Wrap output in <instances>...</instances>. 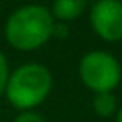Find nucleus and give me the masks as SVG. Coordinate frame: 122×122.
Wrapping results in <instances>:
<instances>
[{"label":"nucleus","mask_w":122,"mask_h":122,"mask_svg":"<svg viewBox=\"0 0 122 122\" xmlns=\"http://www.w3.org/2000/svg\"><path fill=\"white\" fill-rule=\"evenodd\" d=\"M52 13L45 5L27 4L15 9L4 25V38L7 45L20 52H32L43 47L54 34Z\"/></svg>","instance_id":"1"},{"label":"nucleus","mask_w":122,"mask_h":122,"mask_svg":"<svg viewBox=\"0 0 122 122\" xmlns=\"http://www.w3.org/2000/svg\"><path fill=\"white\" fill-rule=\"evenodd\" d=\"M54 88V76L49 66L41 63H25L18 68L11 70L7 86H5V99L18 111L36 110Z\"/></svg>","instance_id":"2"},{"label":"nucleus","mask_w":122,"mask_h":122,"mask_svg":"<svg viewBox=\"0 0 122 122\" xmlns=\"http://www.w3.org/2000/svg\"><path fill=\"white\" fill-rule=\"evenodd\" d=\"M79 79L93 93L113 92L122 79V66L113 54L92 50L79 61Z\"/></svg>","instance_id":"3"},{"label":"nucleus","mask_w":122,"mask_h":122,"mask_svg":"<svg viewBox=\"0 0 122 122\" xmlns=\"http://www.w3.org/2000/svg\"><path fill=\"white\" fill-rule=\"evenodd\" d=\"M90 25L101 40L115 43L122 40V4L118 0H97L90 9Z\"/></svg>","instance_id":"4"},{"label":"nucleus","mask_w":122,"mask_h":122,"mask_svg":"<svg viewBox=\"0 0 122 122\" xmlns=\"http://www.w3.org/2000/svg\"><path fill=\"white\" fill-rule=\"evenodd\" d=\"M86 5L88 0H54L49 9L56 22L70 23L83 15Z\"/></svg>","instance_id":"5"},{"label":"nucleus","mask_w":122,"mask_h":122,"mask_svg":"<svg viewBox=\"0 0 122 122\" xmlns=\"http://www.w3.org/2000/svg\"><path fill=\"white\" fill-rule=\"evenodd\" d=\"M92 108L99 117L108 118L117 115L118 111V102L117 97L113 95V92H102V93H93V99H92Z\"/></svg>","instance_id":"6"},{"label":"nucleus","mask_w":122,"mask_h":122,"mask_svg":"<svg viewBox=\"0 0 122 122\" xmlns=\"http://www.w3.org/2000/svg\"><path fill=\"white\" fill-rule=\"evenodd\" d=\"M9 76H11V68H9V61L5 54L0 50V95L5 93V86H7Z\"/></svg>","instance_id":"7"},{"label":"nucleus","mask_w":122,"mask_h":122,"mask_svg":"<svg viewBox=\"0 0 122 122\" xmlns=\"http://www.w3.org/2000/svg\"><path fill=\"white\" fill-rule=\"evenodd\" d=\"M13 122H45V118L36 110H27V111H20Z\"/></svg>","instance_id":"8"},{"label":"nucleus","mask_w":122,"mask_h":122,"mask_svg":"<svg viewBox=\"0 0 122 122\" xmlns=\"http://www.w3.org/2000/svg\"><path fill=\"white\" fill-rule=\"evenodd\" d=\"M115 122H122V106L118 108V111H117V115H115Z\"/></svg>","instance_id":"9"},{"label":"nucleus","mask_w":122,"mask_h":122,"mask_svg":"<svg viewBox=\"0 0 122 122\" xmlns=\"http://www.w3.org/2000/svg\"><path fill=\"white\" fill-rule=\"evenodd\" d=\"M118 2H120V4H122V0H118Z\"/></svg>","instance_id":"10"}]
</instances>
